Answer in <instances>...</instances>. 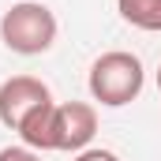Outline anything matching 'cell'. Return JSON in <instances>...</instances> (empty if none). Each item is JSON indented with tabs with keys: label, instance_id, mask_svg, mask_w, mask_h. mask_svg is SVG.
I'll use <instances>...</instances> for the list:
<instances>
[{
	"label": "cell",
	"instance_id": "1",
	"mask_svg": "<svg viewBox=\"0 0 161 161\" xmlns=\"http://www.w3.org/2000/svg\"><path fill=\"white\" fill-rule=\"evenodd\" d=\"M142 82H146V71H142V60L135 53H124V49H113V53H101L94 64H90V97L105 109H124L131 105L139 94H142Z\"/></svg>",
	"mask_w": 161,
	"mask_h": 161
},
{
	"label": "cell",
	"instance_id": "2",
	"mask_svg": "<svg viewBox=\"0 0 161 161\" xmlns=\"http://www.w3.org/2000/svg\"><path fill=\"white\" fill-rule=\"evenodd\" d=\"M0 41L19 53V56H38L49 53L56 41V15L53 8H45L38 0H19L4 11L0 19Z\"/></svg>",
	"mask_w": 161,
	"mask_h": 161
},
{
	"label": "cell",
	"instance_id": "3",
	"mask_svg": "<svg viewBox=\"0 0 161 161\" xmlns=\"http://www.w3.org/2000/svg\"><path fill=\"white\" fill-rule=\"evenodd\" d=\"M97 135V109L86 101H64L53 109V150L82 154Z\"/></svg>",
	"mask_w": 161,
	"mask_h": 161
},
{
	"label": "cell",
	"instance_id": "4",
	"mask_svg": "<svg viewBox=\"0 0 161 161\" xmlns=\"http://www.w3.org/2000/svg\"><path fill=\"white\" fill-rule=\"evenodd\" d=\"M53 94L49 86L34 75H11V79L0 82V124L19 131V124L26 120L30 113H38L41 105H49Z\"/></svg>",
	"mask_w": 161,
	"mask_h": 161
},
{
	"label": "cell",
	"instance_id": "5",
	"mask_svg": "<svg viewBox=\"0 0 161 161\" xmlns=\"http://www.w3.org/2000/svg\"><path fill=\"white\" fill-rule=\"evenodd\" d=\"M53 109H56V101L41 105L38 113H30L26 120L19 124L23 146H30V150H53Z\"/></svg>",
	"mask_w": 161,
	"mask_h": 161
},
{
	"label": "cell",
	"instance_id": "6",
	"mask_svg": "<svg viewBox=\"0 0 161 161\" xmlns=\"http://www.w3.org/2000/svg\"><path fill=\"white\" fill-rule=\"evenodd\" d=\"M116 11L127 26L161 34V0H116Z\"/></svg>",
	"mask_w": 161,
	"mask_h": 161
},
{
	"label": "cell",
	"instance_id": "7",
	"mask_svg": "<svg viewBox=\"0 0 161 161\" xmlns=\"http://www.w3.org/2000/svg\"><path fill=\"white\" fill-rule=\"evenodd\" d=\"M0 161H41V154L30 150V146H4L0 150Z\"/></svg>",
	"mask_w": 161,
	"mask_h": 161
},
{
	"label": "cell",
	"instance_id": "8",
	"mask_svg": "<svg viewBox=\"0 0 161 161\" xmlns=\"http://www.w3.org/2000/svg\"><path fill=\"white\" fill-rule=\"evenodd\" d=\"M75 161H120L113 150H105V146H86L82 154H75Z\"/></svg>",
	"mask_w": 161,
	"mask_h": 161
},
{
	"label": "cell",
	"instance_id": "9",
	"mask_svg": "<svg viewBox=\"0 0 161 161\" xmlns=\"http://www.w3.org/2000/svg\"><path fill=\"white\" fill-rule=\"evenodd\" d=\"M158 94H161V68H158Z\"/></svg>",
	"mask_w": 161,
	"mask_h": 161
}]
</instances>
